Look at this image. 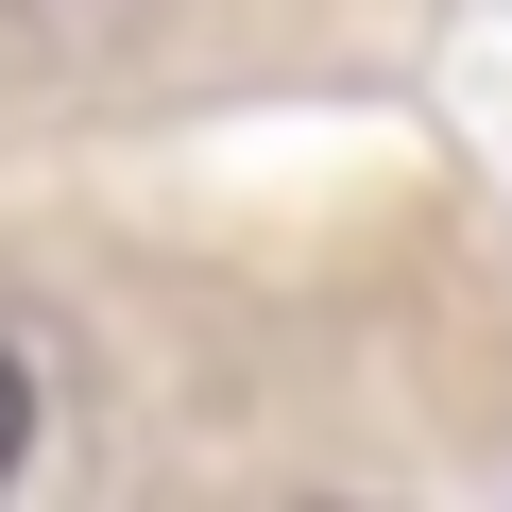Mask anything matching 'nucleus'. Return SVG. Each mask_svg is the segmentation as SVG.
Wrapping results in <instances>:
<instances>
[{"label": "nucleus", "instance_id": "1", "mask_svg": "<svg viewBox=\"0 0 512 512\" xmlns=\"http://www.w3.org/2000/svg\"><path fill=\"white\" fill-rule=\"evenodd\" d=\"M18 461H35V376H18V342H0V495H18Z\"/></svg>", "mask_w": 512, "mask_h": 512}]
</instances>
